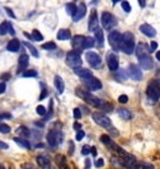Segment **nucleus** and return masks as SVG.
Segmentation results:
<instances>
[{
	"label": "nucleus",
	"mask_w": 160,
	"mask_h": 169,
	"mask_svg": "<svg viewBox=\"0 0 160 169\" xmlns=\"http://www.w3.org/2000/svg\"><path fill=\"white\" fill-rule=\"evenodd\" d=\"M21 75H23L24 78H35V77H38V71L36 70H26V71H24L23 74H21Z\"/></svg>",
	"instance_id": "obj_37"
},
{
	"label": "nucleus",
	"mask_w": 160,
	"mask_h": 169,
	"mask_svg": "<svg viewBox=\"0 0 160 169\" xmlns=\"http://www.w3.org/2000/svg\"><path fill=\"white\" fill-rule=\"evenodd\" d=\"M91 154H93V157H97V154H98L97 153V148H95V147L91 148Z\"/></svg>",
	"instance_id": "obj_57"
},
{
	"label": "nucleus",
	"mask_w": 160,
	"mask_h": 169,
	"mask_svg": "<svg viewBox=\"0 0 160 169\" xmlns=\"http://www.w3.org/2000/svg\"><path fill=\"white\" fill-rule=\"evenodd\" d=\"M84 40H85V36H81V35H75L73 38V48L77 53H81V50L84 49Z\"/></svg>",
	"instance_id": "obj_14"
},
{
	"label": "nucleus",
	"mask_w": 160,
	"mask_h": 169,
	"mask_svg": "<svg viewBox=\"0 0 160 169\" xmlns=\"http://www.w3.org/2000/svg\"><path fill=\"white\" fill-rule=\"evenodd\" d=\"M14 142L19 145V147H21V148H24V149H30V143L28 142V140H25L24 138H20V136H15L14 138Z\"/></svg>",
	"instance_id": "obj_28"
},
{
	"label": "nucleus",
	"mask_w": 160,
	"mask_h": 169,
	"mask_svg": "<svg viewBox=\"0 0 160 169\" xmlns=\"http://www.w3.org/2000/svg\"><path fill=\"white\" fill-rule=\"evenodd\" d=\"M121 6H123V9L125 10L126 13H129L130 10H131V6H130V4L128 3V2H121Z\"/></svg>",
	"instance_id": "obj_45"
},
{
	"label": "nucleus",
	"mask_w": 160,
	"mask_h": 169,
	"mask_svg": "<svg viewBox=\"0 0 160 169\" xmlns=\"http://www.w3.org/2000/svg\"><path fill=\"white\" fill-rule=\"evenodd\" d=\"M28 65H29V55H26V54H21V57L19 58L18 73H21V74H23Z\"/></svg>",
	"instance_id": "obj_17"
},
{
	"label": "nucleus",
	"mask_w": 160,
	"mask_h": 169,
	"mask_svg": "<svg viewBox=\"0 0 160 169\" xmlns=\"http://www.w3.org/2000/svg\"><path fill=\"white\" fill-rule=\"evenodd\" d=\"M10 26H12V23H9V22H3L2 24H0V35L9 34Z\"/></svg>",
	"instance_id": "obj_29"
},
{
	"label": "nucleus",
	"mask_w": 160,
	"mask_h": 169,
	"mask_svg": "<svg viewBox=\"0 0 160 169\" xmlns=\"http://www.w3.org/2000/svg\"><path fill=\"white\" fill-rule=\"evenodd\" d=\"M91 153V148L89 147V145H84L83 148H81V154L83 155H88V154H90Z\"/></svg>",
	"instance_id": "obj_42"
},
{
	"label": "nucleus",
	"mask_w": 160,
	"mask_h": 169,
	"mask_svg": "<svg viewBox=\"0 0 160 169\" xmlns=\"http://www.w3.org/2000/svg\"><path fill=\"white\" fill-rule=\"evenodd\" d=\"M85 57H87V60H88V63L90 64V67L93 69H100L103 67V60L99 57L98 53H95V51H88L87 54H85Z\"/></svg>",
	"instance_id": "obj_5"
},
{
	"label": "nucleus",
	"mask_w": 160,
	"mask_h": 169,
	"mask_svg": "<svg viewBox=\"0 0 160 169\" xmlns=\"http://www.w3.org/2000/svg\"><path fill=\"white\" fill-rule=\"evenodd\" d=\"M0 78H2V81H4V83H5V80H8V79H10V74H9V73H5V74H2V75H0Z\"/></svg>",
	"instance_id": "obj_52"
},
{
	"label": "nucleus",
	"mask_w": 160,
	"mask_h": 169,
	"mask_svg": "<svg viewBox=\"0 0 160 169\" xmlns=\"http://www.w3.org/2000/svg\"><path fill=\"white\" fill-rule=\"evenodd\" d=\"M55 163L58 164V167L60 169H68V164H66V159L64 155H56L55 157Z\"/></svg>",
	"instance_id": "obj_27"
},
{
	"label": "nucleus",
	"mask_w": 160,
	"mask_h": 169,
	"mask_svg": "<svg viewBox=\"0 0 160 169\" xmlns=\"http://www.w3.org/2000/svg\"><path fill=\"white\" fill-rule=\"evenodd\" d=\"M31 38H33V40H35V41H41L43 39H44V36L41 35V33L39 30H33V33H31Z\"/></svg>",
	"instance_id": "obj_35"
},
{
	"label": "nucleus",
	"mask_w": 160,
	"mask_h": 169,
	"mask_svg": "<svg viewBox=\"0 0 160 169\" xmlns=\"http://www.w3.org/2000/svg\"><path fill=\"white\" fill-rule=\"evenodd\" d=\"M85 14H87V5H85L84 3H80V4L78 5L77 14L74 15L73 20H74V22H79V20H81V19L85 16Z\"/></svg>",
	"instance_id": "obj_18"
},
{
	"label": "nucleus",
	"mask_w": 160,
	"mask_h": 169,
	"mask_svg": "<svg viewBox=\"0 0 160 169\" xmlns=\"http://www.w3.org/2000/svg\"><path fill=\"white\" fill-rule=\"evenodd\" d=\"M156 48H158V43H156V41H151L150 45H149V50H150V51H155Z\"/></svg>",
	"instance_id": "obj_48"
},
{
	"label": "nucleus",
	"mask_w": 160,
	"mask_h": 169,
	"mask_svg": "<svg viewBox=\"0 0 160 169\" xmlns=\"http://www.w3.org/2000/svg\"><path fill=\"white\" fill-rule=\"evenodd\" d=\"M65 9H66V13H68L69 15H71V16L74 18V15L77 14V10H78V6H77L75 4H74V3H69V4H66Z\"/></svg>",
	"instance_id": "obj_30"
},
{
	"label": "nucleus",
	"mask_w": 160,
	"mask_h": 169,
	"mask_svg": "<svg viewBox=\"0 0 160 169\" xmlns=\"http://www.w3.org/2000/svg\"><path fill=\"white\" fill-rule=\"evenodd\" d=\"M36 162L41 167V169H51V163L50 159L45 155H38L36 157Z\"/></svg>",
	"instance_id": "obj_19"
},
{
	"label": "nucleus",
	"mask_w": 160,
	"mask_h": 169,
	"mask_svg": "<svg viewBox=\"0 0 160 169\" xmlns=\"http://www.w3.org/2000/svg\"><path fill=\"white\" fill-rule=\"evenodd\" d=\"M128 77H129V74H126V71L124 69H119L118 71H115L114 73V78L118 80V81H125L128 79Z\"/></svg>",
	"instance_id": "obj_25"
},
{
	"label": "nucleus",
	"mask_w": 160,
	"mask_h": 169,
	"mask_svg": "<svg viewBox=\"0 0 160 169\" xmlns=\"http://www.w3.org/2000/svg\"><path fill=\"white\" fill-rule=\"evenodd\" d=\"M48 143L50 145V148H58L60 145V143L63 142V133L58 129H51L49 133H48Z\"/></svg>",
	"instance_id": "obj_3"
},
{
	"label": "nucleus",
	"mask_w": 160,
	"mask_h": 169,
	"mask_svg": "<svg viewBox=\"0 0 160 169\" xmlns=\"http://www.w3.org/2000/svg\"><path fill=\"white\" fill-rule=\"evenodd\" d=\"M74 71H75V74H77L78 77H80V78L84 79V80H88V79L93 78V75H91V73H90L89 69H85V68H78V69H74Z\"/></svg>",
	"instance_id": "obj_20"
},
{
	"label": "nucleus",
	"mask_w": 160,
	"mask_h": 169,
	"mask_svg": "<svg viewBox=\"0 0 160 169\" xmlns=\"http://www.w3.org/2000/svg\"><path fill=\"white\" fill-rule=\"evenodd\" d=\"M89 104L93 105V107H95V108L100 109L101 112H105V113H108V112H111V110H113V105H111L110 103L105 102V100H103V99H100V98H97V97H94V98L90 100Z\"/></svg>",
	"instance_id": "obj_7"
},
{
	"label": "nucleus",
	"mask_w": 160,
	"mask_h": 169,
	"mask_svg": "<svg viewBox=\"0 0 160 169\" xmlns=\"http://www.w3.org/2000/svg\"><path fill=\"white\" fill-rule=\"evenodd\" d=\"M66 64H68L69 67H71L73 69L81 68L83 59H81V57H80L79 53H77L75 50L69 51L68 54H66Z\"/></svg>",
	"instance_id": "obj_4"
},
{
	"label": "nucleus",
	"mask_w": 160,
	"mask_h": 169,
	"mask_svg": "<svg viewBox=\"0 0 160 169\" xmlns=\"http://www.w3.org/2000/svg\"><path fill=\"white\" fill-rule=\"evenodd\" d=\"M21 169H33V165H31V163H25L21 165Z\"/></svg>",
	"instance_id": "obj_53"
},
{
	"label": "nucleus",
	"mask_w": 160,
	"mask_h": 169,
	"mask_svg": "<svg viewBox=\"0 0 160 169\" xmlns=\"http://www.w3.org/2000/svg\"><path fill=\"white\" fill-rule=\"evenodd\" d=\"M41 48H43V49H45V50H54V49L56 48V44H55V43H53V41H48V43L43 44Z\"/></svg>",
	"instance_id": "obj_38"
},
{
	"label": "nucleus",
	"mask_w": 160,
	"mask_h": 169,
	"mask_svg": "<svg viewBox=\"0 0 160 169\" xmlns=\"http://www.w3.org/2000/svg\"><path fill=\"white\" fill-rule=\"evenodd\" d=\"M16 133H19V134L21 135V138H23V136H29V135H31L30 130H29L28 128H25V126H20V128H18V129H16Z\"/></svg>",
	"instance_id": "obj_33"
},
{
	"label": "nucleus",
	"mask_w": 160,
	"mask_h": 169,
	"mask_svg": "<svg viewBox=\"0 0 160 169\" xmlns=\"http://www.w3.org/2000/svg\"><path fill=\"white\" fill-rule=\"evenodd\" d=\"M5 89H6V84L4 81H2V83H0V94H4Z\"/></svg>",
	"instance_id": "obj_51"
},
{
	"label": "nucleus",
	"mask_w": 160,
	"mask_h": 169,
	"mask_svg": "<svg viewBox=\"0 0 160 169\" xmlns=\"http://www.w3.org/2000/svg\"><path fill=\"white\" fill-rule=\"evenodd\" d=\"M74 128L78 129V130H81V125L80 124H74Z\"/></svg>",
	"instance_id": "obj_59"
},
{
	"label": "nucleus",
	"mask_w": 160,
	"mask_h": 169,
	"mask_svg": "<svg viewBox=\"0 0 160 169\" xmlns=\"http://www.w3.org/2000/svg\"><path fill=\"white\" fill-rule=\"evenodd\" d=\"M0 133H3V134H8L10 133V126L8 124H0Z\"/></svg>",
	"instance_id": "obj_40"
},
{
	"label": "nucleus",
	"mask_w": 160,
	"mask_h": 169,
	"mask_svg": "<svg viewBox=\"0 0 160 169\" xmlns=\"http://www.w3.org/2000/svg\"><path fill=\"white\" fill-rule=\"evenodd\" d=\"M90 165H91V160L87 159V160H85V168L84 169H90Z\"/></svg>",
	"instance_id": "obj_56"
},
{
	"label": "nucleus",
	"mask_w": 160,
	"mask_h": 169,
	"mask_svg": "<svg viewBox=\"0 0 160 169\" xmlns=\"http://www.w3.org/2000/svg\"><path fill=\"white\" fill-rule=\"evenodd\" d=\"M104 165V159H97L95 160V167L97 168H101Z\"/></svg>",
	"instance_id": "obj_50"
},
{
	"label": "nucleus",
	"mask_w": 160,
	"mask_h": 169,
	"mask_svg": "<svg viewBox=\"0 0 160 169\" xmlns=\"http://www.w3.org/2000/svg\"><path fill=\"white\" fill-rule=\"evenodd\" d=\"M91 117H93V120L98 125L103 126V128H110L111 126V120L103 113H93Z\"/></svg>",
	"instance_id": "obj_8"
},
{
	"label": "nucleus",
	"mask_w": 160,
	"mask_h": 169,
	"mask_svg": "<svg viewBox=\"0 0 160 169\" xmlns=\"http://www.w3.org/2000/svg\"><path fill=\"white\" fill-rule=\"evenodd\" d=\"M0 169H5V167H4V165H2V164H0Z\"/></svg>",
	"instance_id": "obj_61"
},
{
	"label": "nucleus",
	"mask_w": 160,
	"mask_h": 169,
	"mask_svg": "<svg viewBox=\"0 0 160 169\" xmlns=\"http://www.w3.org/2000/svg\"><path fill=\"white\" fill-rule=\"evenodd\" d=\"M101 24H103L104 29L111 31V29L116 25V20H115V18H114V15H111V14L108 13V12H104V13L101 14Z\"/></svg>",
	"instance_id": "obj_9"
},
{
	"label": "nucleus",
	"mask_w": 160,
	"mask_h": 169,
	"mask_svg": "<svg viewBox=\"0 0 160 169\" xmlns=\"http://www.w3.org/2000/svg\"><path fill=\"white\" fill-rule=\"evenodd\" d=\"M36 113L39 115H41V117H45V115H46V109H45L44 105H38V107H36Z\"/></svg>",
	"instance_id": "obj_39"
},
{
	"label": "nucleus",
	"mask_w": 160,
	"mask_h": 169,
	"mask_svg": "<svg viewBox=\"0 0 160 169\" xmlns=\"http://www.w3.org/2000/svg\"><path fill=\"white\" fill-rule=\"evenodd\" d=\"M6 49H8V51H12V53L19 51V49H20V41L18 39L10 40L9 43H8V45H6Z\"/></svg>",
	"instance_id": "obj_21"
},
{
	"label": "nucleus",
	"mask_w": 160,
	"mask_h": 169,
	"mask_svg": "<svg viewBox=\"0 0 160 169\" xmlns=\"http://www.w3.org/2000/svg\"><path fill=\"white\" fill-rule=\"evenodd\" d=\"M73 113H74V118H75V119H80V118H81V109L74 108Z\"/></svg>",
	"instance_id": "obj_44"
},
{
	"label": "nucleus",
	"mask_w": 160,
	"mask_h": 169,
	"mask_svg": "<svg viewBox=\"0 0 160 169\" xmlns=\"http://www.w3.org/2000/svg\"><path fill=\"white\" fill-rule=\"evenodd\" d=\"M109 44L110 47L114 49V50H120V45H121V39H123V35L116 30H111L109 33Z\"/></svg>",
	"instance_id": "obj_6"
},
{
	"label": "nucleus",
	"mask_w": 160,
	"mask_h": 169,
	"mask_svg": "<svg viewBox=\"0 0 160 169\" xmlns=\"http://www.w3.org/2000/svg\"><path fill=\"white\" fill-rule=\"evenodd\" d=\"M9 118H12L10 114H0V120L2 119H9Z\"/></svg>",
	"instance_id": "obj_55"
},
{
	"label": "nucleus",
	"mask_w": 160,
	"mask_h": 169,
	"mask_svg": "<svg viewBox=\"0 0 160 169\" xmlns=\"http://www.w3.org/2000/svg\"><path fill=\"white\" fill-rule=\"evenodd\" d=\"M106 61H108V67L111 71H118L119 70V59L114 53H109L106 57Z\"/></svg>",
	"instance_id": "obj_10"
},
{
	"label": "nucleus",
	"mask_w": 160,
	"mask_h": 169,
	"mask_svg": "<svg viewBox=\"0 0 160 169\" xmlns=\"http://www.w3.org/2000/svg\"><path fill=\"white\" fill-rule=\"evenodd\" d=\"M95 40L98 41L99 47L103 48V45H104V34H103V31L100 29H98L97 31H95Z\"/></svg>",
	"instance_id": "obj_32"
},
{
	"label": "nucleus",
	"mask_w": 160,
	"mask_h": 169,
	"mask_svg": "<svg viewBox=\"0 0 160 169\" xmlns=\"http://www.w3.org/2000/svg\"><path fill=\"white\" fill-rule=\"evenodd\" d=\"M139 29H140L141 33L148 38H154L156 35V30L149 24H143V25H140Z\"/></svg>",
	"instance_id": "obj_16"
},
{
	"label": "nucleus",
	"mask_w": 160,
	"mask_h": 169,
	"mask_svg": "<svg viewBox=\"0 0 160 169\" xmlns=\"http://www.w3.org/2000/svg\"><path fill=\"white\" fill-rule=\"evenodd\" d=\"M54 85H55L56 90H58L60 94L64 91V89H65V84H64V80H63L61 77H59V75H55V78H54Z\"/></svg>",
	"instance_id": "obj_23"
},
{
	"label": "nucleus",
	"mask_w": 160,
	"mask_h": 169,
	"mask_svg": "<svg viewBox=\"0 0 160 169\" xmlns=\"http://www.w3.org/2000/svg\"><path fill=\"white\" fill-rule=\"evenodd\" d=\"M119 103H121V104H125V103H128V100H129V98H128V95H125V94H123V95H120L119 97Z\"/></svg>",
	"instance_id": "obj_47"
},
{
	"label": "nucleus",
	"mask_w": 160,
	"mask_h": 169,
	"mask_svg": "<svg viewBox=\"0 0 160 169\" xmlns=\"http://www.w3.org/2000/svg\"><path fill=\"white\" fill-rule=\"evenodd\" d=\"M70 36H71V34H70V31L68 29H60L58 31V34H56V38L59 40H69Z\"/></svg>",
	"instance_id": "obj_26"
},
{
	"label": "nucleus",
	"mask_w": 160,
	"mask_h": 169,
	"mask_svg": "<svg viewBox=\"0 0 160 169\" xmlns=\"http://www.w3.org/2000/svg\"><path fill=\"white\" fill-rule=\"evenodd\" d=\"M84 83H85V85H87V87L89 88L90 91L100 90V89L103 88V84L100 83V80L97 79V78H94V77L90 78V79H88V80H84Z\"/></svg>",
	"instance_id": "obj_12"
},
{
	"label": "nucleus",
	"mask_w": 160,
	"mask_h": 169,
	"mask_svg": "<svg viewBox=\"0 0 160 169\" xmlns=\"http://www.w3.org/2000/svg\"><path fill=\"white\" fill-rule=\"evenodd\" d=\"M24 45L30 50V53H31V55H33V57H35V58H39V53H38V50L33 47V45H31L30 43H28V41H25V43H24Z\"/></svg>",
	"instance_id": "obj_34"
},
{
	"label": "nucleus",
	"mask_w": 160,
	"mask_h": 169,
	"mask_svg": "<svg viewBox=\"0 0 160 169\" xmlns=\"http://www.w3.org/2000/svg\"><path fill=\"white\" fill-rule=\"evenodd\" d=\"M4 9H5V12L8 13V15H9L10 18H13V19H15V18H16V15L14 14V12H13V10H12V9H10V8H8V6H5Z\"/></svg>",
	"instance_id": "obj_46"
},
{
	"label": "nucleus",
	"mask_w": 160,
	"mask_h": 169,
	"mask_svg": "<svg viewBox=\"0 0 160 169\" xmlns=\"http://www.w3.org/2000/svg\"><path fill=\"white\" fill-rule=\"evenodd\" d=\"M40 87L43 88V94H40V97H39V100H43V99H45L46 98V95H48V90H46V88H45V85L43 83H40Z\"/></svg>",
	"instance_id": "obj_41"
},
{
	"label": "nucleus",
	"mask_w": 160,
	"mask_h": 169,
	"mask_svg": "<svg viewBox=\"0 0 160 169\" xmlns=\"http://www.w3.org/2000/svg\"><path fill=\"white\" fill-rule=\"evenodd\" d=\"M100 142H101L105 147H109V145L111 144V142H113V140H111V138H110L109 135L104 134V135H101V136H100Z\"/></svg>",
	"instance_id": "obj_36"
},
{
	"label": "nucleus",
	"mask_w": 160,
	"mask_h": 169,
	"mask_svg": "<svg viewBox=\"0 0 160 169\" xmlns=\"http://www.w3.org/2000/svg\"><path fill=\"white\" fill-rule=\"evenodd\" d=\"M95 45V38H91V36H85V40H84V49H90Z\"/></svg>",
	"instance_id": "obj_31"
},
{
	"label": "nucleus",
	"mask_w": 160,
	"mask_h": 169,
	"mask_svg": "<svg viewBox=\"0 0 160 169\" xmlns=\"http://www.w3.org/2000/svg\"><path fill=\"white\" fill-rule=\"evenodd\" d=\"M136 55H138V58H141V57L149 55V54H148V47H146L144 43H140L139 45L136 47Z\"/></svg>",
	"instance_id": "obj_24"
},
{
	"label": "nucleus",
	"mask_w": 160,
	"mask_h": 169,
	"mask_svg": "<svg viewBox=\"0 0 160 169\" xmlns=\"http://www.w3.org/2000/svg\"><path fill=\"white\" fill-rule=\"evenodd\" d=\"M139 65L145 70H150L154 67V63H153V59L150 57L145 55V57L139 58Z\"/></svg>",
	"instance_id": "obj_15"
},
{
	"label": "nucleus",
	"mask_w": 160,
	"mask_h": 169,
	"mask_svg": "<svg viewBox=\"0 0 160 169\" xmlns=\"http://www.w3.org/2000/svg\"><path fill=\"white\" fill-rule=\"evenodd\" d=\"M84 136H85V133H84V130L81 129V130H78V132H77L75 139H77L78 142H80V140H83V139H84Z\"/></svg>",
	"instance_id": "obj_43"
},
{
	"label": "nucleus",
	"mask_w": 160,
	"mask_h": 169,
	"mask_svg": "<svg viewBox=\"0 0 160 169\" xmlns=\"http://www.w3.org/2000/svg\"><path fill=\"white\" fill-rule=\"evenodd\" d=\"M120 50H123L128 55H130L134 53V50H135V38L130 31H126V33L123 34Z\"/></svg>",
	"instance_id": "obj_1"
},
{
	"label": "nucleus",
	"mask_w": 160,
	"mask_h": 169,
	"mask_svg": "<svg viewBox=\"0 0 160 169\" xmlns=\"http://www.w3.org/2000/svg\"><path fill=\"white\" fill-rule=\"evenodd\" d=\"M146 95L151 103H158L160 99V81L151 80L146 89Z\"/></svg>",
	"instance_id": "obj_2"
},
{
	"label": "nucleus",
	"mask_w": 160,
	"mask_h": 169,
	"mask_svg": "<svg viewBox=\"0 0 160 169\" xmlns=\"http://www.w3.org/2000/svg\"><path fill=\"white\" fill-rule=\"evenodd\" d=\"M140 167L143 169H154V165L153 164H149V163H140Z\"/></svg>",
	"instance_id": "obj_49"
},
{
	"label": "nucleus",
	"mask_w": 160,
	"mask_h": 169,
	"mask_svg": "<svg viewBox=\"0 0 160 169\" xmlns=\"http://www.w3.org/2000/svg\"><path fill=\"white\" fill-rule=\"evenodd\" d=\"M8 148H9V145H8L5 142L0 140V149H8Z\"/></svg>",
	"instance_id": "obj_54"
},
{
	"label": "nucleus",
	"mask_w": 160,
	"mask_h": 169,
	"mask_svg": "<svg viewBox=\"0 0 160 169\" xmlns=\"http://www.w3.org/2000/svg\"><path fill=\"white\" fill-rule=\"evenodd\" d=\"M88 29L90 31H97L99 29V19H98V14H97V12H95V10H93L91 14H90Z\"/></svg>",
	"instance_id": "obj_13"
},
{
	"label": "nucleus",
	"mask_w": 160,
	"mask_h": 169,
	"mask_svg": "<svg viewBox=\"0 0 160 169\" xmlns=\"http://www.w3.org/2000/svg\"><path fill=\"white\" fill-rule=\"evenodd\" d=\"M156 59L160 61V51H156Z\"/></svg>",
	"instance_id": "obj_60"
},
{
	"label": "nucleus",
	"mask_w": 160,
	"mask_h": 169,
	"mask_svg": "<svg viewBox=\"0 0 160 169\" xmlns=\"http://www.w3.org/2000/svg\"><path fill=\"white\" fill-rule=\"evenodd\" d=\"M139 5H140L141 8H145V5H146V2H145V0H139Z\"/></svg>",
	"instance_id": "obj_58"
},
{
	"label": "nucleus",
	"mask_w": 160,
	"mask_h": 169,
	"mask_svg": "<svg viewBox=\"0 0 160 169\" xmlns=\"http://www.w3.org/2000/svg\"><path fill=\"white\" fill-rule=\"evenodd\" d=\"M118 114H119V117L121 118V119H124V120H130V119H133V113L129 110V109H125V108H120L119 110H118Z\"/></svg>",
	"instance_id": "obj_22"
},
{
	"label": "nucleus",
	"mask_w": 160,
	"mask_h": 169,
	"mask_svg": "<svg viewBox=\"0 0 160 169\" xmlns=\"http://www.w3.org/2000/svg\"><path fill=\"white\" fill-rule=\"evenodd\" d=\"M129 77L136 81H139L143 79V73H141V69L138 67L136 64H130L129 65Z\"/></svg>",
	"instance_id": "obj_11"
}]
</instances>
